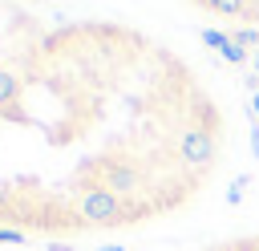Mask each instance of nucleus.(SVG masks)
Listing matches in <instances>:
<instances>
[{"label":"nucleus","instance_id":"11","mask_svg":"<svg viewBox=\"0 0 259 251\" xmlns=\"http://www.w3.org/2000/svg\"><path fill=\"white\" fill-rule=\"evenodd\" d=\"M251 105H255V109H259V93H255V97H251Z\"/></svg>","mask_w":259,"mask_h":251},{"label":"nucleus","instance_id":"2","mask_svg":"<svg viewBox=\"0 0 259 251\" xmlns=\"http://www.w3.org/2000/svg\"><path fill=\"white\" fill-rule=\"evenodd\" d=\"M174 150H178V162H182V166L206 170V166L219 158V138H214L210 130H202V126H190V130H182V134H178Z\"/></svg>","mask_w":259,"mask_h":251},{"label":"nucleus","instance_id":"7","mask_svg":"<svg viewBox=\"0 0 259 251\" xmlns=\"http://www.w3.org/2000/svg\"><path fill=\"white\" fill-rule=\"evenodd\" d=\"M235 45L239 49H259V28H235Z\"/></svg>","mask_w":259,"mask_h":251},{"label":"nucleus","instance_id":"5","mask_svg":"<svg viewBox=\"0 0 259 251\" xmlns=\"http://www.w3.org/2000/svg\"><path fill=\"white\" fill-rule=\"evenodd\" d=\"M210 12H219V16H243V8H247V0H202Z\"/></svg>","mask_w":259,"mask_h":251},{"label":"nucleus","instance_id":"1","mask_svg":"<svg viewBox=\"0 0 259 251\" xmlns=\"http://www.w3.org/2000/svg\"><path fill=\"white\" fill-rule=\"evenodd\" d=\"M142 215H146V211H130L125 198H117V194L105 190V186L81 190V198H77V219H81L85 227H121V223H134V219H142Z\"/></svg>","mask_w":259,"mask_h":251},{"label":"nucleus","instance_id":"4","mask_svg":"<svg viewBox=\"0 0 259 251\" xmlns=\"http://www.w3.org/2000/svg\"><path fill=\"white\" fill-rule=\"evenodd\" d=\"M16 97H20V81L8 69H0V105H12Z\"/></svg>","mask_w":259,"mask_h":251},{"label":"nucleus","instance_id":"9","mask_svg":"<svg viewBox=\"0 0 259 251\" xmlns=\"http://www.w3.org/2000/svg\"><path fill=\"white\" fill-rule=\"evenodd\" d=\"M20 239H24L20 231H0V243H20Z\"/></svg>","mask_w":259,"mask_h":251},{"label":"nucleus","instance_id":"8","mask_svg":"<svg viewBox=\"0 0 259 251\" xmlns=\"http://www.w3.org/2000/svg\"><path fill=\"white\" fill-rule=\"evenodd\" d=\"M202 40H206L210 49H223V45H227V32H219V28H206V32H202Z\"/></svg>","mask_w":259,"mask_h":251},{"label":"nucleus","instance_id":"10","mask_svg":"<svg viewBox=\"0 0 259 251\" xmlns=\"http://www.w3.org/2000/svg\"><path fill=\"white\" fill-rule=\"evenodd\" d=\"M227 251H259V243H235V247H227Z\"/></svg>","mask_w":259,"mask_h":251},{"label":"nucleus","instance_id":"6","mask_svg":"<svg viewBox=\"0 0 259 251\" xmlns=\"http://www.w3.org/2000/svg\"><path fill=\"white\" fill-rule=\"evenodd\" d=\"M219 53H223V61H231V65H243V61H247V49H239L235 36H227V45H223Z\"/></svg>","mask_w":259,"mask_h":251},{"label":"nucleus","instance_id":"3","mask_svg":"<svg viewBox=\"0 0 259 251\" xmlns=\"http://www.w3.org/2000/svg\"><path fill=\"white\" fill-rule=\"evenodd\" d=\"M101 186L113 190L117 198H125V194H134L142 186V170L134 162H105L101 166Z\"/></svg>","mask_w":259,"mask_h":251}]
</instances>
